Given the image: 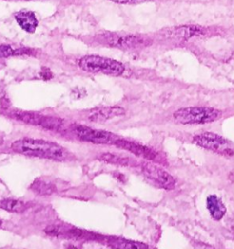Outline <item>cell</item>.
<instances>
[{
  "label": "cell",
  "mask_w": 234,
  "mask_h": 249,
  "mask_svg": "<svg viewBox=\"0 0 234 249\" xmlns=\"http://www.w3.org/2000/svg\"><path fill=\"white\" fill-rule=\"evenodd\" d=\"M141 167L143 175L148 181H150L155 185L166 190H172L175 188V178L165 169L147 161L143 162Z\"/></svg>",
  "instance_id": "cell-8"
},
{
  "label": "cell",
  "mask_w": 234,
  "mask_h": 249,
  "mask_svg": "<svg viewBox=\"0 0 234 249\" xmlns=\"http://www.w3.org/2000/svg\"><path fill=\"white\" fill-rule=\"evenodd\" d=\"M102 43L121 50H136L146 48L151 44V40L145 36L139 35H119L105 34L101 36Z\"/></svg>",
  "instance_id": "cell-5"
},
{
  "label": "cell",
  "mask_w": 234,
  "mask_h": 249,
  "mask_svg": "<svg viewBox=\"0 0 234 249\" xmlns=\"http://www.w3.org/2000/svg\"><path fill=\"white\" fill-rule=\"evenodd\" d=\"M4 142H5L4 136H3V134H2V133H0V146H2V144L4 143Z\"/></svg>",
  "instance_id": "cell-22"
},
{
  "label": "cell",
  "mask_w": 234,
  "mask_h": 249,
  "mask_svg": "<svg viewBox=\"0 0 234 249\" xmlns=\"http://www.w3.org/2000/svg\"><path fill=\"white\" fill-rule=\"evenodd\" d=\"M15 19L22 30L28 33H34L39 21L32 11H20L15 14Z\"/></svg>",
  "instance_id": "cell-12"
},
{
  "label": "cell",
  "mask_w": 234,
  "mask_h": 249,
  "mask_svg": "<svg viewBox=\"0 0 234 249\" xmlns=\"http://www.w3.org/2000/svg\"><path fill=\"white\" fill-rule=\"evenodd\" d=\"M193 249H216L214 247H212L209 244H205L201 242H195L193 244Z\"/></svg>",
  "instance_id": "cell-19"
},
{
  "label": "cell",
  "mask_w": 234,
  "mask_h": 249,
  "mask_svg": "<svg viewBox=\"0 0 234 249\" xmlns=\"http://www.w3.org/2000/svg\"><path fill=\"white\" fill-rule=\"evenodd\" d=\"M193 142L204 149L214 152L216 154L232 157L234 156V147L233 144L216 133L212 132H204L194 136Z\"/></svg>",
  "instance_id": "cell-4"
},
{
  "label": "cell",
  "mask_w": 234,
  "mask_h": 249,
  "mask_svg": "<svg viewBox=\"0 0 234 249\" xmlns=\"http://www.w3.org/2000/svg\"><path fill=\"white\" fill-rule=\"evenodd\" d=\"M112 2H115L117 4H137V3H142L146 2L148 0H110Z\"/></svg>",
  "instance_id": "cell-20"
},
{
  "label": "cell",
  "mask_w": 234,
  "mask_h": 249,
  "mask_svg": "<svg viewBox=\"0 0 234 249\" xmlns=\"http://www.w3.org/2000/svg\"><path fill=\"white\" fill-rule=\"evenodd\" d=\"M206 205L212 218L216 221L222 219L226 214V206L222 203L220 198L215 195H211L207 197Z\"/></svg>",
  "instance_id": "cell-13"
},
{
  "label": "cell",
  "mask_w": 234,
  "mask_h": 249,
  "mask_svg": "<svg viewBox=\"0 0 234 249\" xmlns=\"http://www.w3.org/2000/svg\"><path fill=\"white\" fill-rule=\"evenodd\" d=\"M98 158L100 161H105V162L111 163V164L122 165V166H128V165H131L132 163L134 162L130 158L121 156L118 154H110V153L102 154Z\"/></svg>",
  "instance_id": "cell-17"
},
{
  "label": "cell",
  "mask_w": 234,
  "mask_h": 249,
  "mask_svg": "<svg viewBox=\"0 0 234 249\" xmlns=\"http://www.w3.org/2000/svg\"><path fill=\"white\" fill-rule=\"evenodd\" d=\"M72 131L80 141L96 144H115L119 139L118 136L112 132L96 130L84 125H73Z\"/></svg>",
  "instance_id": "cell-6"
},
{
  "label": "cell",
  "mask_w": 234,
  "mask_h": 249,
  "mask_svg": "<svg viewBox=\"0 0 234 249\" xmlns=\"http://www.w3.org/2000/svg\"><path fill=\"white\" fill-rule=\"evenodd\" d=\"M30 190L38 196H51L57 193V185L51 180L45 178H37L30 185Z\"/></svg>",
  "instance_id": "cell-14"
},
{
  "label": "cell",
  "mask_w": 234,
  "mask_h": 249,
  "mask_svg": "<svg viewBox=\"0 0 234 249\" xmlns=\"http://www.w3.org/2000/svg\"><path fill=\"white\" fill-rule=\"evenodd\" d=\"M1 225H2V221L0 219V227H1Z\"/></svg>",
  "instance_id": "cell-23"
},
{
  "label": "cell",
  "mask_w": 234,
  "mask_h": 249,
  "mask_svg": "<svg viewBox=\"0 0 234 249\" xmlns=\"http://www.w3.org/2000/svg\"><path fill=\"white\" fill-rule=\"evenodd\" d=\"M203 30L200 27L197 26H181V27H174L168 30H165L164 36L169 38H176V39H188L190 37L201 35Z\"/></svg>",
  "instance_id": "cell-11"
},
{
  "label": "cell",
  "mask_w": 234,
  "mask_h": 249,
  "mask_svg": "<svg viewBox=\"0 0 234 249\" xmlns=\"http://www.w3.org/2000/svg\"><path fill=\"white\" fill-rule=\"evenodd\" d=\"M79 67L89 73L105 74L115 77L121 76L124 71V66L121 62L95 55L82 57L79 60Z\"/></svg>",
  "instance_id": "cell-3"
},
{
  "label": "cell",
  "mask_w": 234,
  "mask_h": 249,
  "mask_svg": "<svg viewBox=\"0 0 234 249\" xmlns=\"http://www.w3.org/2000/svg\"><path fill=\"white\" fill-rule=\"evenodd\" d=\"M228 224H229V229H230L233 233H234V220H230Z\"/></svg>",
  "instance_id": "cell-21"
},
{
  "label": "cell",
  "mask_w": 234,
  "mask_h": 249,
  "mask_svg": "<svg viewBox=\"0 0 234 249\" xmlns=\"http://www.w3.org/2000/svg\"><path fill=\"white\" fill-rule=\"evenodd\" d=\"M15 51L16 50L8 45H0V59L14 56Z\"/></svg>",
  "instance_id": "cell-18"
},
{
  "label": "cell",
  "mask_w": 234,
  "mask_h": 249,
  "mask_svg": "<svg viewBox=\"0 0 234 249\" xmlns=\"http://www.w3.org/2000/svg\"><path fill=\"white\" fill-rule=\"evenodd\" d=\"M9 115L10 117L14 118L15 120L22 122L24 124L40 126L48 130H58L63 124V122L58 118L45 116L36 112L13 110L9 113Z\"/></svg>",
  "instance_id": "cell-7"
},
{
  "label": "cell",
  "mask_w": 234,
  "mask_h": 249,
  "mask_svg": "<svg viewBox=\"0 0 234 249\" xmlns=\"http://www.w3.org/2000/svg\"><path fill=\"white\" fill-rule=\"evenodd\" d=\"M107 244L113 249H150L145 243L121 237H109L107 239Z\"/></svg>",
  "instance_id": "cell-15"
},
{
  "label": "cell",
  "mask_w": 234,
  "mask_h": 249,
  "mask_svg": "<svg viewBox=\"0 0 234 249\" xmlns=\"http://www.w3.org/2000/svg\"><path fill=\"white\" fill-rule=\"evenodd\" d=\"M0 208L7 212L21 213L24 211H26L27 205L21 200L6 198V199L0 200Z\"/></svg>",
  "instance_id": "cell-16"
},
{
  "label": "cell",
  "mask_w": 234,
  "mask_h": 249,
  "mask_svg": "<svg viewBox=\"0 0 234 249\" xmlns=\"http://www.w3.org/2000/svg\"><path fill=\"white\" fill-rule=\"evenodd\" d=\"M221 114L220 110L210 107H188L175 111L173 117L180 124H205L219 120Z\"/></svg>",
  "instance_id": "cell-2"
},
{
  "label": "cell",
  "mask_w": 234,
  "mask_h": 249,
  "mask_svg": "<svg viewBox=\"0 0 234 249\" xmlns=\"http://www.w3.org/2000/svg\"><path fill=\"white\" fill-rule=\"evenodd\" d=\"M115 145H117L118 148H121L125 151H128L131 154H135L138 157L145 158L146 160H149V161H157L158 160V154L156 152H155L149 147L140 144L138 142H135L119 138L116 142Z\"/></svg>",
  "instance_id": "cell-9"
},
{
  "label": "cell",
  "mask_w": 234,
  "mask_h": 249,
  "mask_svg": "<svg viewBox=\"0 0 234 249\" xmlns=\"http://www.w3.org/2000/svg\"><path fill=\"white\" fill-rule=\"evenodd\" d=\"M124 113H125V110L122 107L109 106V107L95 108L90 110L87 117L88 120L93 123H104L111 119L123 116Z\"/></svg>",
  "instance_id": "cell-10"
},
{
  "label": "cell",
  "mask_w": 234,
  "mask_h": 249,
  "mask_svg": "<svg viewBox=\"0 0 234 249\" xmlns=\"http://www.w3.org/2000/svg\"><path fill=\"white\" fill-rule=\"evenodd\" d=\"M11 149L18 153L29 157L51 159L56 161H65L70 158V153L58 143L45 140L23 138L14 142Z\"/></svg>",
  "instance_id": "cell-1"
}]
</instances>
